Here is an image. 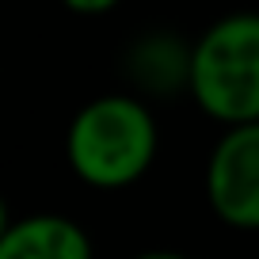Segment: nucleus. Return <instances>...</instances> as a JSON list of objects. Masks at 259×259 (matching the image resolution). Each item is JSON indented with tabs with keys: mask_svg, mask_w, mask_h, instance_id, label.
Masks as SVG:
<instances>
[{
	"mask_svg": "<svg viewBox=\"0 0 259 259\" xmlns=\"http://www.w3.org/2000/svg\"><path fill=\"white\" fill-rule=\"evenodd\" d=\"M187 96L221 126L259 122V12H229L194 38Z\"/></svg>",
	"mask_w": 259,
	"mask_h": 259,
	"instance_id": "obj_2",
	"label": "nucleus"
},
{
	"mask_svg": "<svg viewBox=\"0 0 259 259\" xmlns=\"http://www.w3.org/2000/svg\"><path fill=\"white\" fill-rule=\"evenodd\" d=\"M134 259H187V255L168 251V248H153V251H141V255H134Z\"/></svg>",
	"mask_w": 259,
	"mask_h": 259,
	"instance_id": "obj_7",
	"label": "nucleus"
},
{
	"mask_svg": "<svg viewBox=\"0 0 259 259\" xmlns=\"http://www.w3.org/2000/svg\"><path fill=\"white\" fill-rule=\"evenodd\" d=\"M69 12H76V16H107V12H114L122 4V0H61Z\"/></svg>",
	"mask_w": 259,
	"mask_h": 259,
	"instance_id": "obj_6",
	"label": "nucleus"
},
{
	"mask_svg": "<svg viewBox=\"0 0 259 259\" xmlns=\"http://www.w3.org/2000/svg\"><path fill=\"white\" fill-rule=\"evenodd\" d=\"M160 130L149 99L134 92L96 96L65 130V160L80 183L96 191H126L156 160Z\"/></svg>",
	"mask_w": 259,
	"mask_h": 259,
	"instance_id": "obj_1",
	"label": "nucleus"
},
{
	"mask_svg": "<svg viewBox=\"0 0 259 259\" xmlns=\"http://www.w3.org/2000/svg\"><path fill=\"white\" fill-rule=\"evenodd\" d=\"M191 61L194 42L179 38L168 27H156L141 31L122 50V76L141 99H176L191 92Z\"/></svg>",
	"mask_w": 259,
	"mask_h": 259,
	"instance_id": "obj_4",
	"label": "nucleus"
},
{
	"mask_svg": "<svg viewBox=\"0 0 259 259\" xmlns=\"http://www.w3.org/2000/svg\"><path fill=\"white\" fill-rule=\"evenodd\" d=\"M0 259H96L92 236L65 213H27L0 233Z\"/></svg>",
	"mask_w": 259,
	"mask_h": 259,
	"instance_id": "obj_5",
	"label": "nucleus"
},
{
	"mask_svg": "<svg viewBox=\"0 0 259 259\" xmlns=\"http://www.w3.org/2000/svg\"><path fill=\"white\" fill-rule=\"evenodd\" d=\"M206 202L221 225L259 233V122L221 130L206 160Z\"/></svg>",
	"mask_w": 259,
	"mask_h": 259,
	"instance_id": "obj_3",
	"label": "nucleus"
}]
</instances>
